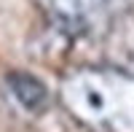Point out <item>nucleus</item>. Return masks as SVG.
<instances>
[{
	"label": "nucleus",
	"mask_w": 134,
	"mask_h": 132,
	"mask_svg": "<svg viewBox=\"0 0 134 132\" xmlns=\"http://www.w3.org/2000/svg\"><path fill=\"white\" fill-rule=\"evenodd\" d=\"M59 100L91 132H134V75L118 68H75L59 84Z\"/></svg>",
	"instance_id": "nucleus-1"
},
{
	"label": "nucleus",
	"mask_w": 134,
	"mask_h": 132,
	"mask_svg": "<svg viewBox=\"0 0 134 132\" xmlns=\"http://www.w3.org/2000/svg\"><path fill=\"white\" fill-rule=\"evenodd\" d=\"M40 6L67 32H99L115 19L121 0H40Z\"/></svg>",
	"instance_id": "nucleus-2"
},
{
	"label": "nucleus",
	"mask_w": 134,
	"mask_h": 132,
	"mask_svg": "<svg viewBox=\"0 0 134 132\" xmlns=\"http://www.w3.org/2000/svg\"><path fill=\"white\" fill-rule=\"evenodd\" d=\"M5 89L11 94V100L24 113H32V116L43 113L51 103V94L46 89V84L40 78H35L32 73H24V70H11L5 75Z\"/></svg>",
	"instance_id": "nucleus-3"
}]
</instances>
